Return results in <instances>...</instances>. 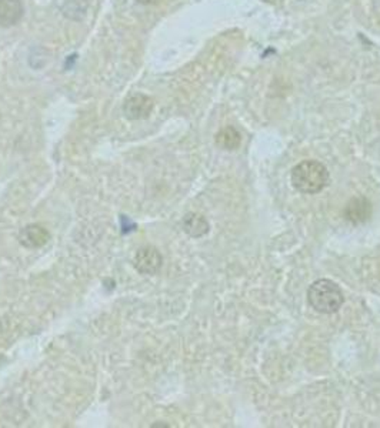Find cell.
<instances>
[{
  "instance_id": "6da1fadb",
  "label": "cell",
  "mask_w": 380,
  "mask_h": 428,
  "mask_svg": "<svg viewBox=\"0 0 380 428\" xmlns=\"http://www.w3.org/2000/svg\"><path fill=\"white\" fill-rule=\"evenodd\" d=\"M327 167L317 160H303L290 173L292 186L303 194H317L329 185Z\"/></svg>"
},
{
  "instance_id": "7a4b0ae2",
  "label": "cell",
  "mask_w": 380,
  "mask_h": 428,
  "mask_svg": "<svg viewBox=\"0 0 380 428\" xmlns=\"http://www.w3.org/2000/svg\"><path fill=\"white\" fill-rule=\"evenodd\" d=\"M308 301L315 311L320 314H333L343 306L345 294L335 282L319 279L308 289Z\"/></svg>"
},
{
  "instance_id": "3957f363",
  "label": "cell",
  "mask_w": 380,
  "mask_h": 428,
  "mask_svg": "<svg viewBox=\"0 0 380 428\" xmlns=\"http://www.w3.org/2000/svg\"><path fill=\"white\" fill-rule=\"evenodd\" d=\"M135 267L140 274L154 275L156 274L163 264V257L160 251L154 246H146L138 250V253L133 259Z\"/></svg>"
},
{
  "instance_id": "277c9868",
  "label": "cell",
  "mask_w": 380,
  "mask_h": 428,
  "mask_svg": "<svg viewBox=\"0 0 380 428\" xmlns=\"http://www.w3.org/2000/svg\"><path fill=\"white\" fill-rule=\"evenodd\" d=\"M154 99L143 93H136L126 100L123 112L129 120H143L150 116V113L154 112Z\"/></svg>"
},
{
  "instance_id": "5b68a950",
  "label": "cell",
  "mask_w": 380,
  "mask_h": 428,
  "mask_svg": "<svg viewBox=\"0 0 380 428\" xmlns=\"http://www.w3.org/2000/svg\"><path fill=\"white\" fill-rule=\"evenodd\" d=\"M343 216L352 224H363L372 216V203L363 196L353 197L346 205Z\"/></svg>"
},
{
  "instance_id": "8992f818",
  "label": "cell",
  "mask_w": 380,
  "mask_h": 428,
  "mask_svg": "<svg viewBox=\"0 0 380 428\" xmlns=\"http://www.w3.org/2000/svg\"><path fill=\"white\" fill-rule=\"evenodd\" d=\"M50 240V233L40 224H29L19 233V241L26 248H40Z\"/></svg>"
},
{
  "instance_id": "52a82bcc",
  "label": "cell",
  "mask_w": 380,
  "mask_h": 428,
  "mask_svg": "<svg viewBox=\"0 0 380 428\" xmlns=\"http://www.w3.org/2000/svg\"><path fill=\"white\" fill-rule=\"evenodd\" d=\"M22 0H0V26L12 28L23 17Z\"/></svg>"
},
{
  "instance_id": "ba28073f",
  "label": "cell",
  "mask_w": 380,
  "mask_h": 428,
  "mask_svg": "<svg viewBox=\"0 0 380 428\" xmlns=\"http://www.w3.org/2000/svg\"><path fill=\"white\" fill-rule=\"evenodd\" d=\"M182 228L186 234H189L193 239H199L209 233L210 225L205 216H201L199 213H188L183 217Z\"/></svg>"
},
{
  "instance_id": "9c48e42d",
  "label": "cell",
  "mask_w": 380,
  "mask_h": 428,
  "mask_svg": "<svg viewBox=\"0 0 380 428\" xmlns=\"http://www.w3.org/2000/svg\"><path fill=\"white\" fill-rule=\"evenodd\" d=\"M215 143L217 147L232 152L242 144V135L233 126H226L216 133Z\"/></svg>"
},
{
  "instance_id": "30bf717a",
  "label": "cell",
  "mask_w": 380,
  "mask_h": 428,
  "mask_svg": "<svg viewBox=\"0 0 380 428\" xmlns=\"http://www.w3.org/2000/svg\"><path fill=\"white\" fill-rule=\"evenodd\" d=\"M136 2L143 6H156L162 2V0H136Z\"/></svg>"
},
{
  "instance_id": "8fae6325",
  "label": "cell",
  "mask_w": 380,
  "mask_h": 428,
  "mask_svg": "<svg viewBox=\"0 0 380 428\" xmlns=\"http://www.w3.org/2000/svg\"><path fill=\"white\" fill-rule=\"evenodd\" d=\"M151 427H169V424H163V422H159V424H154Z\"/></svg>"
}]
</instances>
